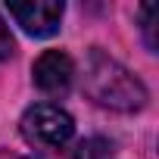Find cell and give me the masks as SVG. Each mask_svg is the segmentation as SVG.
<instances>
[{"label":"cell","mask_w":159,"mask_h":159,"mask_svg":"<svg viewBox=\"0 0 159 159\" xmlns=\"http://www.w3.org/2000/svg\"><path fill=\"white\" fill-rule=\"evenodd\" d=\"M31 78L38 91L50 94V97H62L69 88H72V78H75V62L69 53L62 50H47L34 59V69H31Z\"/></svg>","instance_id":"cell-4"},{"label":"cell","mask_w":159,"mask_h":159,"mask_svg":"<svg viewBox=\"0 0 159 159\" xmlns=\"http://www.w3.org/2000/svg\"><path fill=\"white\" fill-rule=\"evenodd\" d=\"M69 159H116V143L106 137H84L72 147Z\"/></svg>","instance_id":"cell-5"},{"label":"cell","mask_w":159,"mask_h":159,"mask_svg":"<svg viewBox=\"0 0 159 159\" xmlns=\"http://www.w3.org/2000/svg\"><path fill=\"white\" fill-rule=\"evenodd\" d=\"M19 131H22L25 143L34 150H62L75 134V122L56 103H34L25 109Z\"/></svg>","instance_id":"cell-2"},{"label":"cell","mask_w":159,"mask_h":159,"mask_svg":"<svg viewBox=\"0 0 159 159\" xmlns=\"http://www.w3.org/2000/svg\"><path fill=\"white\" fill-rule=\"evenodd\" d=\"M7 10L16 19V25H22V31H28L34 38L56 34L59 22H62V13H66V7L59 0H13Z\"/></svg>","instance_id":"cell-3"},{"label":"cell","mask_w":159,"mask_h":159,"mask_svg":"<svg viewBox=\"0 0 159 159\" xmlns=\"http://www.w3.org/2000/svg\"><path fill=\"white\" fill-rule=\"evenodd\" d=\"M16 53V41L10 34V25L3 22V16H0V59H10Z\"/></svg>","instance_id":"cell-7"},{"label":"cell","mask_w":159,"mask_h":159,"mask_svg":"<svg viewBox=\"0 0 159 159\" xmlns=\"http://www.w3.org/2000/svg\"><path fill=\"white\" fill-rule=\"evenodd\" d=\"M84 94L103 106V109H116V112H137L147 106V88L143 81L125 69L119 59H112L109 53H103L100 47H91L84 56Z\"/></svg>","instance_id":"cell-1"},{"label":"cell","mask_w":159,"mask_h":159,"mask_svg":"<svg viewBox=\"0 0 159 159\" xmlns=\"http://www.w3.org/2000/svg\"><path fill=\"white\" fill-rule=\"evenodd\" d=\"M156 13H159V7L156 3H147L143 10H140V28H143V38H147V47L156 53Z\"/></svg>","instance_id":"cell-6"}]
</instances>
